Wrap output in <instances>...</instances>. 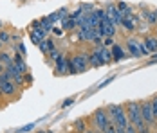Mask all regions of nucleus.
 I'll list each match as a JSON object with an SVG mask.
<instances>
[{"instance_id":"f257e3e1","label":"nucleus","mask_w":157,"mask_h":133,"mask_svg":"<svg viewBox=\"0 0 157 133\" xmlns=\"http://www.w3.org/2000/svg\"><path fill=\"white\" fill-rule=\"evenodd\" d=\"M105 112L109 115L110 122H114L117 128H126L128 126V115H126V110L123 104H110Z\"/></svg>"},{"instance_id":"f03ea898","label":"nucleus","mask_w":157,"mask_h":133,"mask_svg":"<svg viewBox=\"0 0 157 133\" xmlns=\"http://www.w3.org/2000/svg\"><path fill=\"white\" fill-rule=\"evenodd\" d=\"M125 110H126V115H128V122L132 126H136V130H141L144 126V122H143V117H141V106H139V103L137 101H130V103H126Z\"/></svg>"},{"instance_id":"7ed1b4c3","label":"nucleus","mask_w":157,"mask_h":133,"mask_svg":"<svg viewBox=\"0 0 157 133\" xmlns=\"http://www.w3.org/2000/svg\"><path fill=\"white\" fill-rule=\"evenodd\" d=\"M92 120H94V124H96V128H98V131H99V133H101L110 124V119H109L107 112H105L103 108H98L94 113H92Z\"/></svg>"},{"instance_id":"20e7f679","label":"nucleus","mask_w":157,"mask_h":133,"mask_svg":"<svg viewBox=\"0 0 157 133\" xmlns=\"http://www.w3.org/2000/svg\"><path fill=\"white\" fill-rule=\"evenodd\" d=\"M139 106H141V117H143V122L150 128V126H154L157 120L155 117H154V112H152V106H150V101H143V103H139Z\"/></svg>"},{"instance_id":"39448f33","label":"nucleus","mask_w":157,"mask_h":133,"mask_svg":"<svg viewBox=\"0 0 157 133\" xmlns=\"http://www.w3.org/2000/svg\"><path fill=\"white\" fill-rule=\"evenodd\" d=\"M4 72L7 74V77H9V79L15 83L16 87H20V85H24V83H25V79H24V74H22V72L16 68L13 63H11V65H7V67L4 68Z\"/></svg>"},{"instance_id":"423d86ee","label":"nucleus","mask_w":157,"mask_h":133,"mask_svg":"<svg viewBox=\"0 0 157 133\" xmlns=\"http://www.w3.org/2000/svg\"><path fill=\"white\" fill-rule=\"evenodd\" d=\"M71 61H72V67L76 68V72H85L87 68H89V54H76V56H72L71 58Z\"/></svg>"},{"instance_id":"0eeeda50","label":"nucleus","mask_w":157,"mask_h":133,"mask_svg":"<svg viewBox=\"0 0 157 133\" xmlns=\"http://www.w3.org/2000/svg\"><path fill=\"white\" fill-rule=\"evenodd\" d=\"M103 11H105V16L109 18L116 27H117V25H121V18H123V15L119 13V9H117L114 4H109V6H107V9H103Z\"/></svg>"},{"instance_id":"6e6552de","label":"nucleus","mask_w":157,"mask_h":133,"mask_svg":"<svg viewBox=\"0 0 157 133\" xmlns=\"http://www.w3.org/2000/svg\"><path fill=\"white\" fill-rule=\"evenodd\" d=\"M18 90L13 81H4V83H0V94L2 95H6V97H11V95H15V92Z\"/></svg>"},{"instance_id":"1a4fd4ad","label":"nucleus","mask_w":157,"mask_h":133,"mask_svg":"<svg viewBox=\"0 0 157 133\" xmlns=\"http://www.w3.org/2000/svg\"><path fill=\"white\" fill-rule=\"evenodd\" d=\"M103 47V45H101ZM101 47H96L94 50L89 54V67H101L103 65V59H101V52H99V49Z\"/></svg>"},{"instance_id":"9d476101","label":"nucleus","mask_w":157,"mask_h":133,"mask_svg":"<svg viewBox=\"0 0 157 133\" xmlns=\"http://www.w3.org/2000/svg\"><path fill=\"white\" fill-rule=\"evenodd\" d=\"M126 50H128V54L134 56V58H139V56H141V52H139V42L134 40V38H128V40H126Z\"/></svg>"},{"instance_id":"9b49d317","label":"nucleus","mask_w":157,"mask_h":133,"mask_svg":"<svg viewBox=\"0 0 157 133\" xmlns=\"http://www.w3.org/2000/svg\"><path fill=\"white\" fill-rule=\"evenodd\" d=\"M96 34V29H90V27H79L78 29V38L81 42H92Z\"/></svg>"},{"instance_id":"f8f14e48","label":"nucleus","mask_w":157,"mask_h":133,"mask_svg":"<svg viewBox=\"0 0 157 133\" xmlns=\"http://www.w3.org/2000/svg\"><path fill=\"white\" fill-rule=\"evenodd\" d=\"M13 65H15L16 68L22 72V74H27V65H25V59H24V56L22 54H18V52H15V58H13Z\"/></svg>"},{"instance_id":"ddd939ff","label":"nucleus","mask_w":157,"mask_h":133,"mask_svg":"<svg viewBox=\"0 0 157 133\" xmlns=\"http://www.w3.org/2000/svg\"><path fill=\"white\" fill-rule=\"evenodd\" d=\"M110 52H112V59H114V61H121V59H123V58L126 56L125 50H123V47H121V45H117V43L112 45Z\"/></svg>"},{"instance_id":"4468645a","label":"nucleus","mask_w":157,"mask_h":133,"mask_svg":"<svg viewBox=\"0 0 157 133\" xmlns=\"http://www.w3.org/2000/svg\"><path fill=\"white\" fill-rule=\"evenodd\" d=\"M38 47H40V50H42L44 54H49L52 49H56V47H54V42H52L51 38H45V40H42V42L38 43Z\"/></svg>"},{"instance_id":"2eb2a0df","label":"nucleus","mask_w":157,"mask_h":133,"mask_svg":"<svg viewBox=\"0 0 157 133\" xmlns=\"http://www.w3.org/2000/svg\"><path fill=\"white\" fill-rule=\"evenodd\" d=\"M143 45L146 47L148 52H157V38H154V36H146Z\"/></svg>"},{"instance_id":"dca6fc26","label":"nucleus","mask_w":157,"mask_h":133,"mask_svg":"<svg viewBox=\"0 0 157 133\" xmlns=\"http://www.w3.org/2000/svg\"><path fill=\"white\" fill-rule=\"evenodd\" d=\"M67 59L60 54V58L56 59V74H67Z\"/></svg>"},{"instance_id":"f3484780","label":"nucleus","mask_w":157,"mask_h":133,"mask_svg":"<svg viewBox=\"0 0 157 133\" xmlns=\"http://www.w3.org/2000/svg\"><path fill=\"white\" fill-rule=\"evenodd\" d=\"M85 130H87V119H78L72 124V131L74 133H83Z\"/></svg>"},{"instance_id":"a211bd4d","label":"nucleus","mask_w":157,"mask_h":133,"mask_svg":"<svg viewBox=\"0 0 157 133\" xmlns=\"http://www.w3.org/2000/svg\"><path fill=\"white\" fill-rule=\"evenodd\" d=\"M99 52H101L103 65H109V63H112V61H114V59H112V52H110L107 47H101V49H99Z\"/></svg>"},{"instance_id":"6ab92c4d","label":"nucleus","mask_w":157,"mask_h":133,"mask_svg":"<svg viewBox=\"0 0 157 133\" xmlns=\"http://www.w3.org/2000/svg\"><path fill=\"white\" fill-rule=\"evenodd\" d=\"M0 63H2L4 67L11 65V63H13V56H11V54H7V52H4V50H0Z\"/></svg>"},{"instance_id":"aec40b11","label":"nucleus","mask_w":157,"mask_h":133,"mask_svg":"<svg viewBox=\"0 0 157 133\" xmlns=\"http://www.w3.org/2000/svg\"><path fill=\"white\" fill-rule=\"evenodd\" d=\"M121 25H123V27H125L126 31H130V32L136 29V24H134V22L130 20V18H125V16L121 18Z\"/></svg>"},{"instance_id":"412c9836","label":"nucleus","mask_w":157,"mask_h":133,"mask_svg":"<svg viewBox=\"0 0 157 133\" xmlns=\"http://www.w3.org/2000/svg\"><path fill=\"white\" fill-rule=\"evenodd\" d=\"M143 18H146V22H148L150 25H155V24H157V16H155V13H154V11H152V13L144 11V13H143Z\"/></svg>"},{"instance_id":"4be33fe9","label":"nucleus","mask_w":157,"mask_h":133,"mask_svg":"<svg viewBox=\"0 0 157 133\" xmlns=\"http://www.w3.org/2000/svg\"><path fill=\"white\" fill-rule=\"evenodd\" d=\"M34 126H36V122H29V124H24V126H20L18 130H16V133H29L34 130Z\"/></svg>"},{"instance_id":"5701e85b","label":"nucleus","mask_w":157,"mask_h":133,"mask_svg":"<svg viewBox=\"0 0 157 133\" xmlns=\"http://www.w3.org/2000/svg\"><path fill=\"white\" fill-rule=\"evenodd\" d=\"M0 42H2V43H7V42H11V34H9L7 31L0 29Z\"/></svg>"},{"instance_id":"b1692460","label":"nucleus","mask_w":157,"mask_h":133,"mask_svg":"<svg viewBox=\"0 0 157 133\" xmlns=\"http://www.w3.org/2000/svg\"><path fill=\"white\" fill-rule=\"evenodd\" d=\"M150 106H152V112H154V117L157 120V95H154L152 99H150Z\"/></svg>"},{"instance_id":"393cba45","label":"nucleus","mask_w":157,"mask_h":133,"mask_svg":"<svg viewBox=\"0 0 157 133\" xmlns=\"http://www.w3.org/2000/svg\"><path fill=\"white\" fill-rule=\"evenodd\" d=\"M74 101H76L74 97H67V99H65V101L62 103V108H69L71 104H74Z\"/></svg>"},{"instance_id":"a878e982","label":"nucleus","mask_w":157,"mask_h":133,"mask_svg":"<svg viewBox=\"0 0 157 133\" xmlns=\"http://www.w3.org/2000/svg\"><path fill=\"white\" fill-rule=\"evenodd\" d=\"M49 58L52 59V61H56V59L60 58V52H58V49H52V50L49 52Z\"/></svg>"},{"instance_id":"bb28decb","label":"nucleus","mask_w":157,"mask_h":133,"mask_svg":"<svg viewBox=\"0 0 157 133\" xmlns=\"http://www.w3.org/2000/svg\"><path fill=\"white\" fill-rule=\"evenodd\" d=\"M112 45H114V38L105 36V38H103V47H112Z\"/></svg>"},{"instance_id":"cd10ccee","label":"nucleus","mask_w":157,"mask_h":133,"mask_svg":"<svg viewBox=\"0 0 157 133\" xmlns=\"http://www.w3.org/2000/svg\"><path fill=\"white\" fill-rule=\"evenodd\" d=\"M101 133H116V124H114V122H110V124H109V126H107V128H105Z\"/></svg>"},{"instance_id":"c85d7f7f","label":"nucleus","mask_w":157,"mask_h":133,"mask_svg":"<svg viewBox=\"0 0 157 133\" xmlns=\"http://www.w3.org/2000/svg\"><path fill=\"white\" fill-rule=\"evenodd\" d=\"M51 32H52L54 36H63V29L62 27H51Z\"/></svg>"},{"instance_id":"c756f323","label":"nucleus","mask_w":157,"mask_h":133,"mask_svg":"<svg viewBox=\"0 0 157 133\" xmlns=\"http://www.w3.org/2000/svg\"><path fill=\"white\" fill-rule=\"evenodd\" d=\"M139 52H141V56H148V54H150V52L146 50V47H144L141 42H139Z\"/></svg>"},{"instance_id":"7c9ffc66","label":"nucleus","mask_w":157,"mask_h":133,"mask_svg":"<svg viewBox=\"0 0 157 133\" xmlns=\"http://www.w3.org/2000/svg\"><path fill=\"white\" fill-rule=\"evenodd\" d=\"M125 133H137V130H136V126H132V124L128 122V126L125 128Z\"/></svg>"},{"instance_id":"2f4dec72","label":"nucleus","mask_w":157,"mask_h":133,"mask_svg":"<svg viewBox=\"0 0 157 133\" xmlns=\"http://www.w3.org/2000/svg\"><path fill=\"white\" fill-rule=\"evenodd\" d=\"M137 133H152V130H150V128H148V126L144 124V126H143L141 130H137Z\"/></svg>"},{"instance_id":"473e14b6","label":"nucleus","mask_w":157,"mask_h":133,"mask_svg":"<svg viewBox=\"0 0 157 133\" xmlns=\"http://www.w3.org/2000/svg\"><path fill=\"white\" fill-rule=\"evenodd\" d=\"M4 81H11V79L7 77V74H6V72H2V74H0V83H4Z\"/></svg>"},{"instance_id":"72a5a7b5","label":"nucleus","mask_w":157,"mask_h":133,"mask_svg":"<svg viewBox=\"0 0 157 133\" xmlns=\"http://www.w3.org/2000/svg\"><path fill=\"white\" fill-rule=\"evenodd\" d=\"M112 79H114V77H110V79H107V81H103V83L99 85V88H103V87H107V85H109V83L112 81Z\"/></svg>"},{"instance_id":"f704fd0d","label":"nucleus","mask_w":157,"mask_h":133,"mask_svg":"<svg viewBox=\"0 0 157 133\" xmlns=\"http://www.w3.org/2000/svg\"><path fill=\"white\" fill-rule=\"evenodd\" d=\"M150 63H157V52L154 54V58H152V61H150Z\"/></svg>"},{"instance_id":"c9c22d12","label":"nucleus","mask_w":157,"mask_h":133,"mask_svg":"<svg viewBox=\"0 0 157 133\" xmlns=\"http://www.w3.org/2000/svg\"><path fill=\"white\" fill-rule=\"evenodd\" d=\"M4 68H6V67H4V65H2V63H0V74H2V72H4Z\"/></svg>"},{"instance_id":"e433bc0d","label":"nucleus","mask_w":157,"mask_h":133,"mask_svg":"<svg viewBox=\"0 0 157 133\" xmlns=\"http://www.w3.org/2000/svg\"><path fill=\"white\" fill-rule=\"evenodd\" d=\"M83 133H96V131H92V130H85Z\"/></svg>"},{"instance_id":"4c0bfd02","label":"nucleus","mask_w":157,"mask_h":133,"mask_svg":"<svg viewBox=\"0 0 157 133\" xmlns=\"http://www.w3.org/2000/svg\"><path fill=\"white\" fill-rule=\"evenodd\" d=\"M36 133H47V131H44V130H38V131H36Z\"/></svg>"},{"instance_id":"58836bf2","label":"nucleus","mask_w":157,"mask_h":133,"mask_svg":"<svg viewBox=\"0 0 157 133\" xmlns=\"http://www.w3.org/2000/svg\"><path fill=\"white\" fill-rule=\"evenodd\" d=\"M2 47H4V43H2V42H0V50H2Z\"/></svg>"},{"instance_id":"ea45409f","label":"nucleus","mask_w":157,"mask_h":133,"mask_svg":"<svg viewBox=\"0 0 157 133\" xmlns=\"http://www.w3.org/2000/svg\"><path fill=\"white\" fill-rule=\"evenodd\" d=\"M0 29H2V20H0Z\"/></svg>"},{"instance_id":"a19ab883","label":"nucleus","mask_w":157,"mask_h":133,"mask_svg":"<svg viewBox=\"0 0 157 133\" xmlns=\"http://www.w3.org/2000/svg\"><path fill=\"white\" fill-rule=\"evenodd\" d=\"M154 13H155V16H157V9H155V11H154Z\"/></svg>"},{"instance_id":"79ce46f5","label":"nucleus","mask_w":157,"mask_h":133,"mask_svg":"<svg viewBox=\"0 0 157 133\" xmlns=\"http://www.w3.org/2000/svg\"><path fill=\"white\" fill-rule=\"evenodd\" d=\"M20 2H24V0H20Z\"/></svg>"},{"instance_id":"37998d69","label":"nucleus","mask_w":157,"mask_h":133,"mask_svg":"<svg viewBox=\"0 0 157 133\" xmlns=\"http://www.w3.org/2000/svg\"><path fill=\"white\" fill-rule=\"evenodd\" d=\"M96 133H99V131H96Z\"/></svg>"},{"instance_id":"c03bdc74","label":"nucleus","mask_w":157,"mask_h":133,"mask_svg":"<svg viewBox=\"0 0 157 133\" xmlns=\"http://www.w3.org/2000/svg\"><path fill=\"white\" fill-rule=\"evenodd\" d=\"M0 95H2V94H0Z\"/></svg>"},{"instance_id":"a18cd8bd","label":"nucleus","mask_w":157,"mask_h":133,"mask_svg":"<svg viewBox=\"0 0 157 133\" xmlns=\"http://www.w3.org/2000/svg\"><path fill=\"white\" fill-rule=\"evenodd\" d=\"M152 133H154V131H152Z\"/></svg>"}]
</instances>
